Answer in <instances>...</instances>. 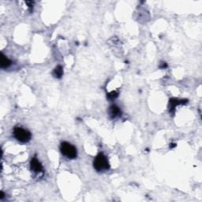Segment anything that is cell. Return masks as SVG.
Listing matches in <instances>:
<instances>
[{"label":"cell","mask_w":202,"mask_h":202,"mask_svg":"<svg viewBox=\"0 0 202 202\" xmlns=\"http://www.w3.org/2000/svg\"><path fill=\"white\" fill-rule=\"evenodd\" d=\"M11 63H12V62L7 57L5 56V55L2 53V54H1V63H0V65H1V68H2V69L8 68L10 66Z\"/></svg>","instance_id":"cell-7"},{"label":"cell","mask_w":202,"mask_h":202,"mask_svg":"<svg viewBox=\"0 0 202 202\" xmlns=\"http://www.w3.org/2000/svg\"><path fill=\"white\" fill-rule=\"evenodd\" d=\"M108 111H109V115L111 118H115L121 115V110L116 105H111Z\"/></svg>","instance_id":"cell-5"},{"label":"cell","mask_w":202,"mask_h":202,"mask_svg":"<svg viewBox=\"0 0 202 202\" xmlns=\"http://www.w3.org/2000/svg\"><path fill=\"white\" fill-rule=\"evenodd\" d=\"M14 136L19 141L22 143H26L30 141L32 135L31 133L27 129L21 127H15L14 129Z\"/></svg>","instance_id":"cell-3"},{"label":"cell","mask_w":202,"mask_h":202,"mask_svg":"<svg viewBox=\"0 0 202 202\" xmlns=\"http://www.w3.org/2000/svg\"><path fill=\"white\" fill-rule=\"evenodd\" d=\"M118 97V93L115 91H112L108 94V98L111 100H114Z\"/></svg>","instance_id":"cell-9"},{"label":"cell","mask_w":202,"mask_h":202,"mask_svg":"<svg viewBox=\"0 0 202 202\" xmlns=\"http://www.w3.org/2000/svg\"><path fill=\"white\" fill-rule=\"evenodd\" d=\"M93 167L97 171H103L110 168V164L108 158L103 154L99 153L93 161Z\"/></svg>","instance_id":"cell-1"},{"label":"cell","mask_w":202,"mask_h":202,"mask_svg":"<svg viewBox=\"0 0 202 202\" xmlns=\"http://www.w3.org/2000/svg\"><path fill=\"white\" fill-rule=\"evenodd\" d=\"M4 197H5V195H4V193L3 192H1V197H0V199H1V200H2V199H3L4 198Z\"/></svg>","instance_id":"cell-11"},{"label":"cell","mask_w":202,"mask_h":202,"mask_svg":"<svg viewBox=\"0 0 202 202\" xmlns=\"http://www.w3.org/2000/svg\"><path fill=\"white\" fill-rule=\"evenodd\" d=\"M60 151L62 153V155L69 159H75L77 156V149L69 142H62L60 145Z\"/></svg>","instance_id":"cell-2"},{"label":"cell","mask_w":202,"mask_h":202,"mask_svg":"<svg viewBox=\"0 0 202 202\" xmlns=\"http://www.w3.org/2000/svg\"><path fill=\"white\" fill-rule=\"evenodd\" d=\"M30 168H31L32 171L35 173H40L43 171L42 164H40V161L36 157H33L32 159L31 163H30Z\"/></svg>","instance_id":"cell-4"},{"label":"cell","mask_w":202,"mask_h":202,"mask_svg":"<svg viewBox=\"0 0 202 202\" xmlns=\"http://www.w3.org/2000/svg\"><path fill=\"white\" fill-rule=\"evenodd\" d=\"M175 146H176V145H175V144L170 145V148H174V147H175Z\"/></svg>","instance_id":"cell-12"},{"label":"cell","mask_w":202,"mask_h":202,"mask_svg":"<svg viewBox=\"0 0 202 202\" xmlns=\"http://www.w3.org/2000/svg\"><path fill=\"white\" fill-rule=\"evenodd\" d=\"M62 74H63V69H62V66L58 65L53 71V76L55 77V78H61Z\"/></svg>","instance_id":"cell-8"},{"label":"cell","mask_w":202,"mask_h":202,"mask_svg":"<svg viewBox=\"0 0 202 202\" xmlns=\"http://www.w3.org/2000/svg\"><path fill=\"white\" fill-rule=\"evenodd\" d=\"M163 63V65L162 66H160V68H166L167 67V66H168V65H167V63H166V62H162Z\"/></svg>","instance_id":"cell-10"},{"label":"cell","mask_w":202,"mask_h":202,"mask_svg":"<svg viewBox=\"0 0 202 202\" xmlns=\"http://www.w3.org/2000/svg\"><path fill=\"white\" fill-rule=\"evenodd\" d=\"M187 103V100H179L177 99H171L170 100V111L171 112H174L175 111L176 106L179 105V104H183Z\"/></svg>","instance_id":"cell-6"}]
</instances>
